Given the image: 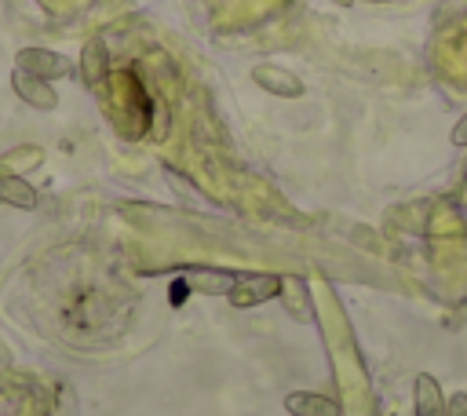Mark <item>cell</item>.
Segmentation results:
<instances>
[{
	"label": "cell",
	"mask_w": 467,
	"mask_h": 416,
	"mask_svg": "<svg viewBox=\"0 0 467 416\" xmlns=\"http://www.w3.org/2000/svg\"><path fill=\"white\" fill-rule=\"evenodd\" d=\"M11 91L26 102V106H33V109H44V113H51V109H58V91L51 88V80H44V77H33V73H26V69H11Z\"/></svg>",
	"instance_id": "4"
},
{
	"label": "cell",
	"mask_w": 467,
	"mask_h": 416,
	"mask_svg": "<svg viewBox=\"0 0 467 416\" xmlns=\"http://www.w3.org/2000/svg\"><path fill=\"white\" fill-rule=\"evenodd\" d=\"M365 4H390V0H365Z\"/></svg>",
	"instance_id": "13"
},
{
	"label": "cell",
	"mask_w": 467,
	"mask_h": 416,
	"mask_svg": "<svg viewBox=\"0 0 467 416\" xmlns=\"http://www.w3.org/2000/svg\"><path fill=\"white\" fill-rule=\"evenodd\" d=\"M445 416H467V390H456L445 405Z\"/></svg>",
	"instance_id": "11"
},
{
	"label": "cell",
	"mask_w": 467,
	"mask_h": 416,
	"mask_svg": "<svg viewBox=\"0 0 467 416\" xmlns=\"http://www.w3.org/2000/svg\"><path fill=\"white\" fill-rule=\"evenodd\" d=\"M449 142H452V146H460V150L467 146V113H463V117L452 124V131H449Z\"/></svg>",
	"instance_id": "12"
},
{
	"label": "cell",
	"mask_w": 467,
	"mask_h": 416,
	"mask_svg": "<svg viewBox=\"0 0 467 416\" xmlns=\"http://www.w3.org/2000/svg\"><path fill=\"white\" fill-rule=\"evenodd\" d=\"M0 204H11L18 212H33L40 204V193L33 182H26L22 175H7L0 172Z\"/></svg>",
	"instance_id": "7"
},
{
	"label": "cell",
	"mask_w": 467,
	"mask_h": 416,
	"mask_svg": "<svg viewBox=\"0 0 467 416\" xmlns=\"http://www.w3.org/2000/svg\"><path fill=\"white\" fill-rule=\"evenodd\" d=\"M445 405H449V398H445L438 376L416 372V380H412V412L416 416H445Z\"/></svg>",
	"instance_id": "6"
},
{
	"label": "cell",
	"mask_w": 467,
	"mask_h": 416,
	"mask_svg": "<svg viewBox=\"0 0 467 416\" xmlns=\"http://www.w3.org/2000/svg\"><path fill=\"white\" fill-rule=\"evenodd\" d=\"M252 84L263 88L274 99H303L306 95V84L292 69H285L277 62H255L252 66Z\"/></svg>",
	"instance_id": "3"
},
{
	"label": "cell",
	"mask_w": 467,
	"mask_h": 416,
	"mask_svg": "<svg viewBox=\"0 0 467 416\" xmlns=\"http://www.w3.org/2000/svg\"><path fill=\"white\" fill-rule=\"evenodd\" d=\"M77 73H80V80H84L88 91H102V84L109 77V51H106V40L102 36H88L84 40Z\"/></svg>",
	"instance_id": "5"
},
{
	"label": "cell",
	"mask_w": 467,
	"mask_h": 416,
	"mask_svg": "<svg viewBox=\"0 0 467 416\" xmlns=\"http://www.w3.org/2000/svg\"><path fill=\"white\" fill-rule=\"evenodd\" d=\"M40 161H44V150H40V146H18V150H7V153L0 157V172L22 175V172L36 168Z\"/></svg>",
	"instance_id": "10"
},
{
	"label": "cell",
	"mask_w": 467,
	"mask_h": 416,
	"mask_svg": "<svg viewBox=\"0 0 467 416\" xmlns=\"http://www.w3.org/2000/svg\"><path fill=\"white\" fill-rule=\"evenodd\" d=\"M234 277H237V274H230V270H190V274H186V285L197 288V292L226 296L230 285H234Z\"/></svg>",
	"instance_id": "9"
},
{
	"label": "cell",
	"mask_w": 467,
	"mask_h": 416,
	"mask_svg": "<svg viewBox=\"0 0 467 416\" xmlns=\"http://www.w3.org/2000/svg\"><path fill=\"white\" fill-rule=\"evenodd\" d=\"M285 292V277L281 274H270V270H248V274H237L230 292H226V303L237 307V310H248V307H259L266 299H277Z\"/></svg>",
	"instance_id": "1"
},
{
	"label": "cell",
	"mask_w": 467,
	"mask_h": 416,
	"mask_svg": "<svg viewBox=\"0 0 467 416\" xmlns=\"http://www.w3.org/2000/svg\"><path fill=\"white\" fill-rule=\"evenodd\" d=\"M285 412L292 416H339V405L314 390H292L285 394Z\"/></svg>",
	"instance_id": "8"
},
{
	"label": "cell",
	"mask_w": 467,
	"mask_h": 416,
	"mask_svg": "<svg viewBox=\"0 0 467 416\" xmlns=\"http://www.w3.org/2000/svg\"><path fill=\"white\" fill-rule=\"evenodd\" d=\"M15 66L33 73V77H44V80H62V77H73V58H66L62 51H51V47H22L15 55Z\"/></svg>",
	"instance_id": "2"
}]
</instances>
